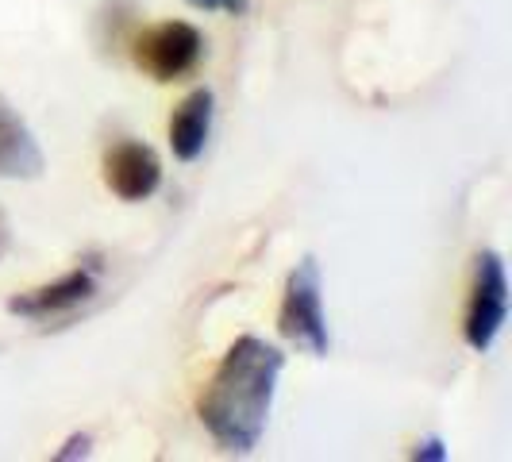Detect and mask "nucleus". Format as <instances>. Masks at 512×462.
Instances as JSON below:
<instances>
[{
    "label": "nucleus",
    "mask_w": 512,
    "mask_h": 462,
    "mask_svg": "<svg viewBox=\"0 0 512 462\" xmlns=\"http://www.w3.org/2000/svg\"><path fill=\"white\" fill-rule=\"evenodd\" d=\"M282 370L285 355L258 335H239L228 347L197 401V416L224 455H251L262 443Z\"/></svg>",
    "instance_id": "nucleus-1"
},
{
    "label": "nucleus",
    "mask_w": 512,
    "mask_h": 462,
    "mask_svg": "<svg viewBox=\"0 0 512 462\" xmlns=\"http://www.w3.org/2000/svg\"><path fill=\"white\" fill-rule=\"evenodd\" d=\"M278 335L297 343L312 359H324L332 351L328 312H324V278L316 255H305L285 274L282 308H278Z\"/></svg>",
    "instance_id": "nucleus-2"
},
{
    "label": "nucleus",
    "mask_w": 512,
    "mask_h": 462,
    "mask_svg": "<svg viewBox=\"0 0 512 462\" xmlns=\"http://www.w3.org/2000/svg\"><path fill=\"white\" fill-rule=\"evenodd\" d=\"M201 58H205V35L185 20H162L143 27L131 39V62L158 85L189 77L201 66Z\"/></svg>",
    "instance_id": "nucleus-3"
},
{
    "label": "nucleus",
    "mask_w": 512,
    "mask_h": 462,
    "mask_svg": "<svg viewBox=\"0 0 512 462\" xmlns=\"http://www.w3.org/2000/svg\"><path fill=\"white\" fill-rule=\"evenodd\" d=\"M509 320V274L505 258L497 251H478L474 255V282H470V301L462 316V339L474 355H486L497 343V335Z\"/></svg>",
    "instance_id": "nucleus-4"
},
{
    "label": "nucleus",
    "mask_w": 512,
    "mask_h": 462,
    "mask_svg": "<svg viewBox=\"0 0 512 462\" xmlns=\"http://www.w3.org/2000/svg\"><path fill=\"white\" fill-rule=\"evenodd\" d=\"M101 258H81L70 274H62L58 282H47L39 289H27L4 301L8 316H20V320H54V316H66L81 308L85 301L97 297L101 289Z\"/></svg>",
    "instance_id": "nucleus-5"
},
{
    "label": "nucleus",
    "mask_w": 512,
    "mask_h": 462,
    "mask_svg": "<svg viewBox=\"0 0 512 462\" xmlns=\"http://www.w3.org/2000/svg\"><path fill=\"white\" fill-rule=\"evenodd\" d=\"M101 178L112 197L139 205L162 189V158L143 139H120L101 158Z\"/></svg>",
    "instance_id": "nucleus-6"
},
{
    "label": "nucleus",
    "mask_w": 512,
    "mask_h": 462,
    "mask_svg": "<svg viewBox=\"0 0 512 462\" xmlns=\"http://www.w3.org/2000/svg\"><path fill=\"white\" fill-rule=\"evenodd\" d=\"M47 170L43 147L27 120L0 97V178L4 181H39Z\"/></svg>",
    "instance_id": "nucleus-7"
},
{
    "label": "nucleus",
    "mask_w": 512,
    "mask_h": 462,
    "mask_svg": "<svg viewBox=\"0 0 512 462\" xmlns=\"http://www.w3.org/2000/svg\"><path fill=\"white\" fill-rule=\"evenodd\" d=\"M212 116H216V97L212 89H193L185 93L181 104L170 116V151L178 162H197L208 147V135H212Z\"/></svg>",
    "instance_id": "nucleus-8"
},
{
    "label": "nucleus",
    "mask_w": 512,
    "mask_h": 462,
    "mask_svg": "<svg viewBox=\"0 0 512 462\" xmlns=\"http://www.w3.org/2000/svg\"><path fill=\"white\" fill-rule=\"evenodd\" d=\"M409 459H416V462H447V459H451V451H447V443H443L439 436H428V439H420V443L412 447Z\"/></svg>",
    "instance_id": "nucleus-9"
},
{
    "label": "nucleus",
    "mask_w": 512,
    "mask_h": 462,
    "mask_svg": "<svg viewBox=\"0 0 512 462\" xmlns=\"http://www.w3.org/2000/svg\"><path fill=\"white\" fill-rule=\"evenodd\" d=\"M89 451H93V436H89V432H74V436H70L62 447H58V451H54V459H58V462L85 459Z\"/></svg>",
    "instance_id": "nucleus-10"
},
{
    "label": "nucleus",
    "mask_w": 512,
    "mask_h": 462,
    "mask_svg": "<svg viewBox=\"0 0 512 462\" xmlns=\"http://www.w3.org/2000/svg\"><path fill=\"white\" fill-rule=\"evenodd\" d=\"M197 12H228V16H243L251 8V0H185Z\"/></svg>",
    "instance_id": "nucleus-11"
},
{
    "label": "nucleus",
    "mask_w": 512,
    "mask_h": 462,
    "mask_svg": "<svg viewBox=\"0 0 512 462\" xmlns=\"http://www.w3.org/2000/svg\"><path fill=\"white\" fill-rule=\"evenodd\" d=\"M8 247H12V228H8V216L0 212V258L8 255Z\"/></svg>",
    "instance_id": "nucleus-12"
}]
</instances>
